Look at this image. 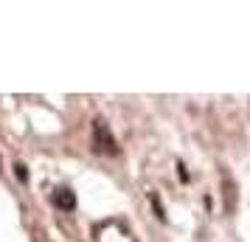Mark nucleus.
Here are the masks:
<instances>
[{
	"label": "nucleus",
	"mask_w": 250,
	"mask_h": 242,
	"mask_svg": "<svg viewBox=\"0 0 250 242\" xmlns=\"http://www.w3.org/2000/svg\"><path fill=\"white\" fill-rule=\"evenodd\" d=\"M93 150L102 152V155H118V144H115L113 132H110L104 118L93 121Z\"/></svg>",
	"instance_id": "nucleus-1"
},
{
	"label": "nucleus",
	"mask_w": 250,
	"mask_h": 242,
	"mask_svg": "<svg viewBox=\"0 0 250 242\" xmlns=\"http://www.w3.org/2000/svg\"><path fill=\"white\" fill-rule=\"evenodd\" d=\"M51 203H54L59 211H73V208H76V195L70 192L68 186H59V189L51 192Z\"/></svg>",
	"instance_id": "nucleus-2"
},
{
	"label": "nucleus",
	"mask_w": 250,
	"mask_h": 242,
	"mask_svg": "<svg viewBox=\"0 0 250 242\" xmlns=\"http://www.w3.org/2000/svg\"><path fill=\"white\" fill-rule=\"evenodd\" d=\"M14 175H17L20 183H28V169H25L23 163H14Z\"/></svg>",
	"instance_id": "nucleus-3"
}]
</instances>
